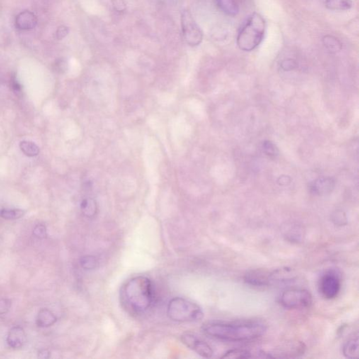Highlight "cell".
<instances>
[{
  "instance_id": "obj_30",
  "label": "cell",
  "mask_w": 359,
  "mask_h": 359,
  "mask_svg": "<svg viewBox=\"0 0 359 359\" xmlns=\"http://www.w3.org/2000/svg\"><path fill=\"white\" fill-rule=\"evenodd\" d=\"M11 302L8 299H0V315L6 314L11 308Z\"/></svg>"
},
{
  "instance_id": "obj_17",
  "label": "cell",
  "mask_w": 359,
  "mask_h": 359,
  "mask_svg": "<svg viewBox=\"0 0 359 359\" xmlns=\"http://www.w3.org/2000/svg\"><path fill=\"white\" fill-rule=\"evenodd\" d=\"M57 321V317L54 313L48 309H42L39 311L36 323L40 328H47L52 326Z\"/></svg>"
},
{
  "instance_id": "obj_29",
  "label": "cell",
  "mask_w": 359,
  "mask_h": 359,
  "mask_svg": "<svg viewBox=\"0 0 359 359\" xmlns=\"http://www.w3.org/2000/svg\"><path fill=\"white\" fill-rule=\"evenodd\" d=\"M114 9L119 13H123L127 9V4L125 0H111Z\"/></svg>"
},
{
  "instance_id": "obj_21",
  "label": "cell",
  "mask_w": 359,
  "mask_h": 359,
  "mask_svg": "<svg viewBox=\"0 0 359 359\" xmlns=\"http://www.w3.org/2000/svg\"><path fill=\"white\" fill-rule=\"evenodd\" d=\"M81 210L86 217H93L98 210L96 202L92 199H85L81 202Z\"/></svg>"
},
{
  "instance_id": "obj_31",
  "label": "cell",
  "mask_w": 359,
  "mask_h": 359,
  "mask_svg": "<svg viewBox=\"0 0 359 359\" xmlns=\"http://www.w3.org/2000/svg\"><path fill=\"white\" fill-rule=\"evenodd\" d=\"M69 33V28L67 26L65 25H61V26L58 28L56 32V37L57 40H61L64 39L65 37L67 36Z\"/></svg>"
},
{
  "instance_id": "obj_22",
  "label": "cell",
  "mask_w": 359,
  "mask_h": 359,
  "mask_svg": "<svg viewBox=\"0 0 359 359\" xmlns=\"http://www.w3.org/2000/svg\"><path fill=\"white\" fill-rule=\"evenodd\" d=\"M323 45L326 47L329 52L337 53L341 51L343 48V44L338 40L336 37L331 35H326L323 38Z\"/></svg>"
},
{
  "instance_id": "obj_15",
  "label": "cell",
  "mask_w": 359,
  "mask_h": 359,
  "mask_svg": "<svg viewBox=\"0 0 359 359\" xmlns=\"http://www.w3.org/2000/svg\"><path fill=\"white\" fill-rule=\"evenodd\" d=\"M343 354L347 359H357L359 358V335L352 337L344 343Z\"/></svg>"
},
{
  "instance_id": "obj_8",
  "label": "cell",
  "mask_w": 359,
  "mask_h": 359,
  "mask_svg": "<svg viewBox=\"0 0 359 359\" xmlns=\"http://www.w3.org/2000/svg\"><path fill=\"white\" fill-rule=\"evenodd\" d=\"M306 345L302 342L287 343L271 352H265V359H294L302 357L306 352Z\"/></svg>"
},
{
  "instance_id": "obj_13",
  "label": "cell",
  "mask_w": 359,
  "mask_h": 359,
  "mask_svg": "<svg viewBox=\"0 0 359 359\" xmlns=\"http://www.w3.org/2000/svg\"><path fill=\"white\" fill-rule=\"evenodd\" d=\"M37 24V16L31 11H22L16 16V26L20 30H32L36 27Z\"/></svg>"
},
{
  "instance_id": "obj_33",
  "label": "cell",
  "mask_w": 359,
  "mask_h": 359,
  "mask_svg": "<svg viewBox=\"0 0 359 359\" xmlns=\"http://www.w3.org/2000/svg\"><path fill=\"white\" fill-rule=\"evenodd\" d=\"M38 357L40 359H48L50 357V352L47 350H41L38 352Z\"/></svg>"
},
{
  "instance_id": "obj_7",
  "label": "cell",
  "mask_w": 359,
  "mask_h": 359,
  "mask_svg": "<svg viewBox=\"0 0 359 359\" xmlns=\"http://www.w3.org/2000/svg\"><path fill=\"white\" fill-rule=\"evenodd\" d=\"M342 287L341 276L337 270L323 272L319 281V291L326 299H333L339 295Z\"/></svg>"
},
{
  "instance_id": "obj_14",
  "label": "cell",
  "mask_w": 359,
  "mask_h": 359,
  "mask_svg": "<svg viewBox=\"0 0 359 359\" xmlns=\"http://www.w3.org/2000/svg\"><path fill=\"white\" fill-rule=\"evenodd\" d=\"M221 359H244L251 358H262V351H251L244 348H236L228 350Z\"/></svg>"
},
{
  "instance_id": "obj_12",
  "label": "cell",
  "mask_w": 359,
  "mask_h": 359,
  "mask_svg": "<svg viewBox=\"0 0 359 359\" xmlns=\"http://www.w3.org/2000/svg\"><path fill=\"white\" fill-rule=\"evenodd\" d=\"M27 338L24 330L20 326H14L8 332L6 342L12 349H20L26 343Z\"/></svg>"
},
{
  "instance_id": "obj_6",
  "label": "cell",
  "mask_w": 359,
  "mask_h": 359,
  "mask_svg": "<svg viewBox=\"0 0 359 359\" xmlns=\"http://www.w3.org/2000/svg\"><path fill=\"white\" fill-rule=\"evenodd\" d=\"M181 27L184 40L190 47L200 45L203 40V32L188 9L181 13Z\"/></svg>"
},
{
  "instance_id": "obj_3",
  "label": "cell",
  "mask_w": 359,
  "mask_h": 359,
  "mask_svg": "<svg viewBox=\"0 0 359 359\" xmlns=\"http://www.w3.org/2000/svg\"><path fill=\"white\" fill-rule=\"evenodd\" d=\"M265 32V21L261 15L254 13L246 20L238 34V47L244 52H251L263 42Z\"/></svg>"
},
{
  "instance_id": "obj_28",
  "label": "cell",
  "mask_w": 359,
  "mask_h": 359,
  "mask_svg": "<svg viewBox=\"0 0 359 359\" xmlns=\"http://www.w3.org/2000/svg\"><path fill=\"white\" fill-rule=\"evenodd\" d=\"M297 62L293 59H288L282 61L281 67L285 71H290L297 68Z\"/></svg>"
},
{
  "instance_id": "obj_24",
  "label": "cell",
  "mask_w": 359,
  "mask_h": 359,
  "mask_svg": "<svg viewBox=\"0 0 359 359\" xmlns=\"http://www.w3.org/2000/svg\"><path fill=\"white\" fill-rule=\"evenodd\" d=\"M98 260L93 256H83L80 259V265L85 270L91 271L98 267Z\"/></svg>"
},
{
  "instance_id": "obj_18",
  "label": "cell",
  "mask_w": 359,
  "mask_h": 359,
  "mask_svg": "<svg viewBox=\"0 0 359 359\" xmlns=\"http://www.w3.org/2000/svg\"><path fill=\"white\" fill-rule=\"evenodd\" d=\"M215 2L219 9L229 16H236L239 12V6L236 0H215Z\"/></svg>"
},
{
  "instance_id": "obj_1",
  "label": "cell",
  "mask_w": 359,
  "mask_h": 359,
  "mask_svg": "<svg viewBox=\"0 0 359 359\" xmlns=\"http://www.w3.org/2000/svg\"><path fill=\"white\" fill-rule=\"evenodd\" d=\"M206 335L231 343L252 341L261 338L268 331V325L260 319L214 321L204 323L202 328Z\"/></svg>"
},
{
  "instance_id": "obj_32",
  "label": "cell",
  "mask_w": 359,
  "mask_h": 359,
  "mask_svg": "<svg viewBox=\"0 0 359 359\" xmlns=\"http://www.w3.org/2000/svg\"><path fill=\"white\" fill-rule=\"evenodd\" d=\"M11 87L12 91L16 93L17 96H20L22 94V86L20 83L17 81L16 78H13L11 81Z\"/></svg>"
},
{
  "instance_id": "obj_25",
  "label": "cell",
  "mask_w": 359,
  "mask_h": 359,
  "mask_svg": "<svg viewBox=\"0 0 359 359\" xmlns=\"http://www.w3.org/2000/svg\"><path fill=\"white\" fill-rule=\"evenodd\" d=\"M263 152L266 154L267 156H270L271 158L277 157V156L280 154L279 152L278 148L275 145L272 141H265L263 142Z\"/></svg>"
},
{
  "instance_id": "obj_19",
  "label": "cell",
  "mask_w": 359,
  "mask_h": 359,
  "mask_svg": "<svg viewBox=\"0 0 359 359\" xmlns=\"http://www.w3.org/2000/svg\"><path fill=\"white\" fill-rule=\"evenodd\" d=\"M326 7L335 11H345L352 7V0H326Z\"/></svg>"
},
{
  "instance_id": "obj_27",
  "label": "cell",
  "mask_w": 359,
  "mask_h": 359,
  "mask_svg": "<svg viewBox=\"0 0 359 359\" xmlns=\"http://www.w3.org/2000/svg\"><path fill=\"white\" fill-rule=\"evenodd\" d=\"M33 235L38 239H44L47 237V227L42 224H39L35 226L33 229Z\"/></svg>"
},
{
  "instance_id": "obj_10",
  "label": "cell",
  "mask_w": 359,
  "mask_h": 359,
  "mask_svg": "<svg viewBox=\"0 0 359 359\" xmlns=\"http://www.w3.org/2000/svg\"><path fill=\"white\" fill-rule=\"evenodd\" d=\"M244 282L254 287H265L272 285V272L264 269H255L246 272Z\"/></svg>"
},
{
  "instance_id": "obj_11",
  "label": "cell",
  "mask_w": 359,
  "mask_h": 359,
  "mask_svg": "<svg viewBox=\"0 0 359 359\" xmlns=\"http://www.w3.org/2000/svg\"><path fill=\"white\" fill-rule=\"evenodd\" d=\"M335 181L331 177H322L314 180L309 186L311 193L318 196L329 195L334 190Z\"/></svg>"
},
{
  "instance_id": "obj_16",
  "label": "cell",
  "mask_w": 359,
  "mask_h": 359,
  "mask_svg": "<svg viewBox=\"0 0 359 359\" xmlns=\"http://www.w3.org/2000/svg\"><path fill=\"white\" fill-rule=\"evenodd\" d=\"M295 280V275L291 269L283 268L272 272V284H287Z\"/></svg>"
},
{
  "instance_id": "obj_20",
  "label": "cell",
  "mask_w": 359,
  "mask_h": 359,
  "mask_svg": "<svg viewBox=\"0 0 359 359\" xmlns=\"http://www.w3.org/2000/svg\"><path fill=\"white\" fill-rule=\"evenodd\" d=\"M19 147L20 150L28 157H34L40 154V147L32 141H21L20 143Z\"/></svg>"
},
{
  "instance_id": "obj_2",
  "label": "cell",
  "mask_w": 359,
  "mask_h": 359,
  "mask_svg": "<svg viewBox=\"0 0 359 359\" xmlns=\"http://www.w3.org/2000/svg\"><path fill=\"white\" fill-rule=\"evenodd\" d=\"M120 295L122 303L127 309L135 314H143L154 302V287L148 277L136 276L125 282Z\"/></svg>"
},
{
  "instance_id": "obj_23",
  "label": "cell",
  "mask_w": 359,
  "mask_h": 359,
  "mask_svg": "<svg viewBox=\"0 0 359 359\" xmlns=\"http://www.w3.org/2000/svg\"><path fill=\"white\" fill-rule=\"evenodd\" d=\"M25 214L21 209H3L0 210V217L5 219H19Z\"/></svg>"
},
{
  "instance_id": "obj_5",
  "label": "cell",
  "mask_w": 359,
  "mask_h": 359,
  "mask_svg": "<svg viewBox=\"0 0 359 359\" xmlns=\"http://www.w3.org/2000/svg\"><path fill=\"white\" fill-rule=\"evenodd\" d=\"M280 302L287 309H305L311 307L313 297L309 290L304 288H289L281 294Z\"/></svg>"
},
{
  "instance_id": "obj_4",
  "label": "cell",
  "mask_w": 359,
  "mask_h": 359,
  "mask_svg": "<svg viewBox=\"0 0 359 359\" xmlns=\"http://www.w3.org/2000/svg\"><path fill=\"white\" fill-rule=\"evenodd\" d=\"M167 315L176 322H197L204 318V311L198 304L190 299L176 297L167 306Z\"/></svg>"
},
{
  "instance_id": "obj_9",
  "label": "cell",
  "mask_w": 359,
  "mask_h": 359,
  "mask_svg": "<svg viewBox=\"0 0 359 359\" xmlns=\"http://www.w3.org/2000/svg\"><path fill=\"white\" fill-rule=\"evenodd\" d=\"M181 341L185 346L203 358H212L214 355V351L212 346L193 333H183L181 336Z\"/></svg>"
},
{
  "instance_id": "obj_26",
  "label": "cell",
  "mask_w": 359,
  "mask_h": 359,
  "mask_svg": "<svg viewBox=\"0 0 359 359\" xmlns=\"http://www.w3.org/2000/svg\"><path fill=\"white\" fill-rule=\"evenodd\" d=\"M332 220L336 225L343 226L347 223V216L341 211H337L332 215Z\"/></svg>"
}]
</instances>
